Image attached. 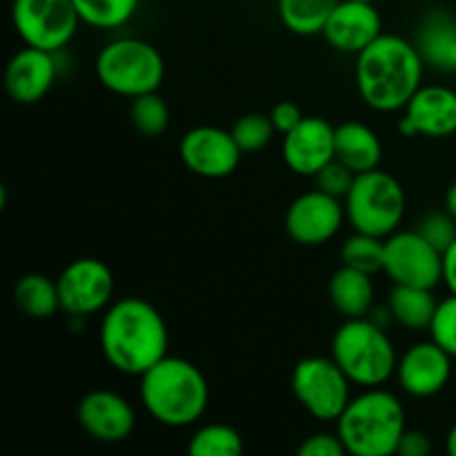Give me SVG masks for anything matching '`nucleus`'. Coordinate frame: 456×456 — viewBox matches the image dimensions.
I'll return each mask as SVG.
<instances>
[{"label":"nucleus","mask_w":456,"mask_h":456,"mask_svg":"<svg viewBox=\"0 0 456 456\" xmlns=\"http://www.w3.org/2000/svg\"><path fill=\"white\" fill-rule=\"evenodd\" d=\"M101 352L120 374L141 377L167 356L169 332L150 301L125 297L105 310L98 330Z\"/></svg>","instance_id":"1"},{"label":"nucleus","mask_w":456,"mask_h":456,"mask_svg":"<svg viewBox=\"0 0 456 456\" xmlns=\"http://www.w3.org/2000/svg\"><path fill=\"white\" fill-rule=\"evenodd\" d=\"M423 62L417 45L395 34H381L356 56V89L374 111H399L423 85Z\"/></svg>","instance_id":"2"},{"label":"nucleus","mask_w":456,"mask_h":456,"mask_svg":"<svg viewBox=\"0 0 456 456\" xmlns=\"http://www.w3.org/2000/svg\"><path fill=\"white\" fill-rule=\"evenodd\" d=\"M138 379L142 405L160 426L190 428L208 410V379L191 361L167 354Z\"/></svg>","instance_id":"3"},{"label":"nucleus","mask_w":456,"mask_h":456,"mask_svg":"<svg viewBox=\"0 0 456 456\" xmlns=\"http://www.w3.org/2000/svg\"><path fill=\"white\" fill-rule=\"evenodd\" d=\"M403 403L383 387H365L337 419V435L352 456L396 454L405 432Z\"/></svg>","instance_id":"4"},{"label":"nucleus","mask_w":456,"mask_h":456,"mask_svg":"<svg viewBox=\"0 0 456 456\" xmlns=\"http://www.w3.org/2000/svg\"><path fill=\"white\" fill-rule=\"evenodd\" d=\"M332 359L361 387H381L395 377L399 365L396 347L386 328L370 316L346 319L332 337Z\"/></svg>","instance_id":"5"},{"label":"nucleus","mask_w":456,"mask_h":456,"mask_svg":"<svg viewBox=\"0 0 456 456\" xmlns=\"http://www.w3.org/2000/svg\"><path fill=\"white\" fill-rule=\"evenodd\" d=\"M98 83L111 94L136 98L159 92L165 78V61L154 45L141 38H116L96 56Z\"/></svg>","instance_id":"6"},{"label":"nucleus","mask_w":456,"mask_h":456,"mask_svg":"<svg viewBox=\"0 0 456 456\" xmlns=\"http://www.w3.org/2000/svg\"><path fill=\"white\" fill-rule=\"evenodd\" d=\"M343 205L354 232L387 239L405 216V191L392 174L377 167L356 174Z\"/></svg>","instance_id":"7"},{"label":"nucleus","mask_w":456,"mask_h":456,"mask_svg":"<svg viewBox=\"0 0 456 456\" xmlns=\"http://www.w3.org/2000/svg\"><path fill=\"white\" fill-rule=\"evenodd\" d=\"M350 379L332 356H305L292 370V392L316 421H337L350 403Z\"/></svg>","instance_id":"8"},{"label":"nucleus","mask_w":456,"mask_h":456,"mask_svg":"<svg viewBox=\"0 0 456 456\" xmlns=\"http://www.w3.org/2000/svg\"><path fill=\"white\" fill-rule=\"evenodd\" d=\"M12 22L27 47L56 53L71 43L83 20L74 0H13Z\"/></svg>","instance_id":"9"},{"label":"nucleus","mask_w":456,"mask_h":456,"mask_svg":"<svg viewBox=\"0 0 456 456\" xmlns=\"http://www.w3.org/2000/svg\"><path fill=\"white\" fill-rule=\"evenodd\" d=\"M383 272L395 285L435 289L444 283V252L423 239L419 230H396L386 239Z\"/></svg>","instance_id":"10"},{"label":"nucleus","mask_w":456,"mask_h":456,"mask_svg":"<svg viewBox=\"0 0 456 456\" xmlns=\"http://www.w3.org/2000/svg\"><path fill=\"white\" fill-rule=\"evenodd\" d=\"M61 310L71 319H87L107 310L114 294V274L101 258H76L58 274Z\"/></svg>","instance_id":"11"},{"label":"nucleus","mask_w":456,"mask_h":456,"mask_svg":"<svg viewBox=\"0 0 456 456\" xmlns=\"http://www.w3.org/2000/svg\"><path fill=\"white\" fill-rule=\"evenodd\" d=\"M343 221H347L343 200L312 190L292 200L285 212V232L303 248H319L338 234Z\"/></svg>","instance_id":"12"},{"label":"nucleus","mask_w":456,"mask_h":456,"mask_svg":"<svg viewBox=\"0 0 456 456\" xmlns=\"http://www.w3.org/2000/svg\"><path fill=\"white\" fill-rule=\"evenodd\" d=\"M178 154L191 174L218 181L236 172L243 151L236 145L232 132L212 125H200L185 132L178 145Z\"/></svg>","instance_id":"13"},{"label":"nucleus","mask_w":456,"mask_h":456,"mask_svg":"<svg viewBox=\"0 0 456 456\" xmlns=\"http://www.w3.org/2000/svg\"><path fill=\"white\" fill-rule=\"evenodd\" d=\"M76 417L85 435L98 444H123L136 428L132 403L111 390L87 392L80 399Z\"/></svg>","instance_id":"14"},{"label":"nucleus","mask_w":456,"mask_h":456,"mask_svg":"<svg viewBox=\"0 0 456 456\" xmlns=\"http://www.w3.org/2000/svg\"><path fill=\"white\" fill-rule=\"evenodd\" d=\"M396 381L405 395L430 399L445 390L452 377V356L435 341L414 343L403 352L396 365Z\"/></svg>","instance_id":"15"},{"label":"nucleus","mask_w":456,"mask_h":456,"mask_svg":"<svg viewBox=\"0 0 456 456\" xmlns=\"http://www.w3.org/2000/svg\"><path fill=\"white\" fill-rule=\"evenodd\" d=\"M401 136L448 138L456 134V92L444 85H421L403 107Z\"/></svg>","instance_id":"16"},{"label":"nucleus","mask_w":456,"mask_h":456,"mask_svg":"<svg viewBox=\"0 0 456 456\" xmlns=\"http://www.w3.org/2000/svg\"><path fill=\"white\" fill-rule=\"evenodd\" d=\"M381 34V13L370 0H338L323 27V38L330 47L354 56H359Z\"/></svg>","instance_id":"17"},{"label":"nucleus","mask_w":456,"mask_h":456,"mask_svg":"<svg viewBox=\"0 0 456 456\" xmlns=\"http://www.w3.org/2000/svg\"><path fill=\"white\" fill-rule=\"evenodd\" d=\"M334 154V125L319 116H305L297 129L283 136V160L298 176L314 178Z\"/></svg>","instance_id":"18"},{"label":"nucleus","mask_w":456,"mask_h":456,"mask_svg":"<svg viewBox=\"0 0 456 456\" xmlns=\"http://www.w3.org/2000/svg\"><path fill=\"white\" fill-rule=\"evenodd\" d=\"M58 76L56 53L27 47L12 56L4 69V89L18 105H34L43 101Z\"/></svg>","instance_id":"19"},{"label":"nucleus","mask_w":456,"mask_h":456,"mask_svg":"<svg viewBox=\"0 0 456 456\" xmlns=\"http://www.w3.org/2000/svg\"><path fill=\"white\" fill-rule=\"evenodd\" d=\"M334 154H337V160L347 165L354 174L370 172L381 165V138L370 125L346 120L334 127Z\"/></svg>","instance_id":"20"},{"label":"nucleus","mask_w":456,"mask_h":456,"mask_svg":"<svg viewBox=\"0 0 456 456\" xmlns=\"http://www.w3.org/2000/svg\"><path fill=\"white\" fill-rule=\"evenodd\" d=\"M417 49L426 67L456 71V18L445 12H430L417 31Z\"/></svg>","instance_id":"21"},{"label":"nucleus","mask_w":456,"mask_h":456,"mask_svg":"<svg viewBox=\"0 0 456 456\" xmlns=\"http://www.w3.org/2000/svg\"><path fill=\"white\" fill-rule=\"evenodd\" d=\"M328 297L334 310L343 319H363L374 310L372 276L354 267L341 265L332 274L328 285Z\"/></svg>","instance_id":"22"},{"label":"nucleus","mask_w":456,"mask_h":456,"mask_svg":"<svg viewBox=\"0 0 456 456\" xmlns=\"http://www.w3.org/2000/svg\"><path fill=\"white\" fill-rule=\"evenodd\" d=\"M439 301L432 289L412 288V285H395L387 297V307L395 323L405 330H430Z\"/></svg>","instance_id":"23"},{"label":"nucleus","mask_w":456,"mask_h":456,"mask_svg":"<svg viewBox=\"0 0 456 456\" xmlns=\"http://www.w3.org/2000/svg\"><path fill=\"white\" fill-rule=\"evenodd\" d=\"M13 301L22 314L36 321L52 319L61 310L56 281L38 274V272H31V274L18 279V283L13 285Z\"/></svg>","instance_id":"24"},{"label":"nucleus","mask_w":456,"mask_h":456,"mask_svg":"<svg viewBox=\"0 0 456 456\" xmlns=\"http://www.w3.org/2000/svg\"><path fill=\"white\" fill-rule=\"evenodd\" d=\"M338 0H279V18L292 34L316 36L323 34L330 13Z\"/></svg>","instance_id":"25"},{"label":"nucleus","mask_w":456,"mask_h":456,"mask_svg":"<svg viewBox=\"0 0 456 456\" xmlns=\"http://www.w3.org/2000/svg\"><path fill=\"white\" fill-rule=\"evenodd\" d=\"M243 436L227 423H208L191 435L187 452L191 456H240Z\"/></svg>","instance_id":"26"},{"label":"nucleus","mask_w":456,"mask_h":456,"mask_svg":"<svg viewBox=\"0 0 456 456\" xmlns=\"http://www.w3.org/2000/svg\"><path fill=\"white\" fill-rule=\"evenodd\" d=\"M85 25L96 29H118L136 13L141 0H74Z\"/></svg>","instance_id":"27"},{"label":"nucleus","mask_w":456,"mask_h":456,"mask_svg":"<svg viewBox=\"0 0 456 456\" xmlns=\"http://www.w3.org/2000/svg\"><path fill=\"white\" fill-rule=\"evenodd\" d=\"M343 265L354 267V270L365 272L374 276L383 272L386 263V239L365 234V232H354L341 248Z\"/></svg>","instance_id":"28"},{"label":"nucleus","mask_w":456,"mask_h":456,"mask_svg":"<svg viewBox=\"0 0 456 456\" xmlns=\"http://www.w3.org/2000/svg\"><path fill=\"white\" fill-rule=\"evenodd\" d=\"M129 118H132L134 129H136L141 136L145 138H156L163 136L169 127V107L163 101V96H159V92L142 94V96L132 98V105H129Z\"/></svg>","instance_id":"29"},{"label":"nucleus","mask_w":456,"mask_h":456,"mask_svg":"<svg viewBox=\"0 0 456 456\" xmlns=\"http://www.w3.org/2000/svg\"><path fill=\"white\" fill-rule=\"evenodd\" d=\"M232 136H234L236 145L240 147L243 154H256V151L265 150L274 138L276 129L272 125L270 114H245L232 125Z\"/></svg>","instance_id":"30"},{"label":"nucleus","mask_w":456,"mask_h":456,"mask_svg":"<svg viewBox=\"0 0 456 456\" xmlns=\"http://www.w3.org/2000/svg\"><path fill=\"white\" fill-rule=\"evenodd\" d=\"M432 341L444 347L452 359H456V294L439 301L435 319L430 323Z\"/></svg>","instance_id":"31"},{"label":"nucleus","mask_w":456,"mask_h":456,"mask_svg":"<svg viewBox=\"0 0 456 456\" xmlns=\"http://www.w3.org/2000/svg\"><path fill=\"white\" fill-rule=\"evenodd\" d=\"M419 234L430 240L436 249L445 252L456 240V221L448 212H430L419 223Z\"/></svg>","instance_id":"32"},{"label":"nucleus","mask_w":456,"mask_h":456,"mask_svg":"<svg viewBox=\"0 0 456 456\" xmlns=\"http://www.w3.org/2000/svg\"><path fill=\"white\" fill-rule=\"evenodd\" d=\"M356 174L352 172L347 165H343L341 160H330L323 169L314 176L316 190L325 191V194L334 196V199H346L347 191H350L352 183H354Z\"/></svg>","instance_id":"33"},{"label":"nucleus","mask_w":456,"mask_h":456,"mask_svg":"<svg viewBox=\"0 0 456 456\" xmlns=\"http://www.w3.org/2000/svg\"><path fill=\"white\" fill-rule=\"evenodd\" d=\"M297 452L298 456H346L347 450L338 435L316 432V435H310L298 445Z\"/></svg>","instance_id":"34"},{"label":"nucleus","mask_w":456,"mask_h":456,"mask_svg":"<svg viewBox=\"0 0 456 456\" xmlns=\"http://www.w3.org/2000/svg\"><path fill=\"white\" fill-rule=\"evenodd\" d=\"M270 118H272V125H274L276 134H283L285 136V134H289L292 129H297L305 116H303L301 107H298L297 102L281 101L272 107Z\"/></svg>","instance_id":"35"},{"label":"nucleus","mask_w":456,"mask_h":456,"mask_svg":"<svg viewBox=\"0 0 456 456\" xmlns=\"http://www.w3.org/2000/svg\"><path fill=\"white\" fill-rule=\"evenodd\" d=\"M432 452L430 436L423 435L421 430H408L405 428L403 436H401L399 445H396V454L399 456H428Z\"/></svg>","instance_id":"36"},{"label":"nucleus","mask_w":456,"mask_h":456,"mask_svg":"<svg viewBox=\"0 0 456 456\" xmlns=\"http://www.w3.org/2000/svg\"><path fill=\"white\" fill-rule=\"evenodd\" d=\"M444 283L450 294H456V240L444 252Z\"/></svg>","instance_id":"37"},{"label":"nucleus","mask_w":456,"mask_h":456,"mask_svg":"<svg viewBox=\"0 0 456 456\" xmlns=\"http://www.w3.org/2000/svg\"><path fill=\"white\" fill-rule=\"evenodd\" d=\"M445 212L456 221V183H452L450 190L445 191Z\"/></svg>","instance_id":"38"},{"label":"nucleus","mask_w":456,"mask_h":456,"mask_svg":"<svg viewBox=\"0 0 456 456\" xmlns=\"http://www.w3.org/2000/svg\"><path fill=\"white\" fill-rule=\"evenodd\" d=\"M448 452L456 456V423H454L452 430H450V435H448Z\"/></svg>","instance_id":"39"},{"label":"nucleus","mask_w":456,"mask_h":456,"mask_svg":"<svg viewBox=\"0 0 456 456\" xmlns=\"http://www.w3.org/2000/svg\"><path fill=\"white\" fill-rule=\"evenodd\" d=\"M4 205H7V190L0 185V209H4Z\"/></svg>","instance_id":"40"},{"label":"nucleus","mask_w":456,"mask_h":456,"mask_svg":"<svg viewBox=\"0 0 456 456\" xmlns=\"http://www.w3.org/2000/svg\"><path fill=\"white\" fill-rule=\"evenodd\" d=\"M370 3H372V0H370Z\"/></svg>","instance_id":"41"}]
</instances>
